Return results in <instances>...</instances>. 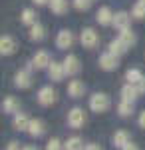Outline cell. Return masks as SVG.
I'll list each match as a JSON object with an SVG mask.
<instances>
[{"label":"cell","mask_w":145,"mask_h":150,"mask_svg":"<svg viewBox=\"0 0 145 150\" xmlns=\"http://www.w3.org/2000/svg\"><path fill=\"white\" fill-rule=\"evenodd\" d=\"M137 88H139V92H145V76H143V80L137 84Z\"/></svg>","instance_id":"836d02e7"},{"label":"cell","mask_w":145,"mask_h":150,"mask_svg":"<svg viewBox=\"0 0 145 150\" xmlns=\"http://www.w3.org/2000/svg\"><path fill=\"white\" fill-rule=\"evenodd\" d=\"M50 8L54 14H66L68 12V0H50Z\"/></svg>","instance_id":"ffe728a7"},{"label":"cell","mask_w":145,"mask_h":150,"mask_svg":"<svg viewBox=\"0 0 145 150\" xmlns=\"http://www.w3.org/2000/svg\"><path fill=\"white\" fill-rule=\"evenodd\" d=\"M52 62H50V54L46 52V50H40V52H36L32 58V66L34 68H46V66H50Z\"/></svg>","instance_id":"9c48e42d"},{"label":"cell","mask_w":145,"mask_h":150,"mask_svg":"<svg viewBox=\"0 0 145 150\" xmlns=\"http://www.w3.org/2000/svg\"><path fill=\"white\" fill-rule=\"evenodd\" d=\"M125 78H127L129 84H139L143 80V74H141V70H137V68H129L127 74H125Z\"/></svg>","instance_id":"603a6c76"},{"label":"cell","mask_w":145,"mask_h":150,"mask_svg":"<svg viewBox=\"0 0 145 150\" xmlns=\"http://www.w3.org/2000/svg\"><path fill=\"white\" fill-rule=\"evenodd\" d=\"M46 36V30H44V26H42V24H32V28H30V38H32V40H42V38H44Z\"/></svg>","instance_id":"cb8c5ba5"},{"label":"cell","mask_w":145,"mask_h":150,"mask_svg":"<svg viewBox=\"0 0 145 150\" xmlns=\"http://www.w3.org/2000/svg\"><path fill=\"white\" fill-rule=\"evenodd\" d=\"M84 148V144H82V140L78 136H74V138H68L66 142V150H82Z\"/></svg>","instance_id":"83f0119b"},{"label":"cell","mask_w":145,"mask_h":150,"mask_svg":"<svg viewBox=\"0 0 145 150\" xmlns=\"http://www.w3.org/2000/svg\"><path fill=\"white\" fill-rule=\"evenodd\" d=\"M139 126H141V128H145V110L141 112V114H139Z\"/></svg>","instance_id":"1f68e13d"},{"label":"cell","mask_w":145,"mask_h":150,"mask_svg":"<svg viewBox=\"0 0 145 150\" xmlns=\"http://www.w3.org/2000/svg\"><path fill=\"white\" fill-rule=\"evenodd\" d=\"M22 150H38V148H36V146H30V144H28V146H24Z\"/></svg>","instance_id":"8d00e7d4"},{"label":"cell","mask_w":145,"mask_h":150,"mask_svg":"<svg viewBox=\"0 0 145 150\" xmlns=\"http://www.w3.org/2000/svg\"><path fill=\"white\" fill-rule=\"evenodd\" d=\"M46 150H62V142H60L58 138L48 140V144H46Z\"/></svg>","instance_id":"f1b7e54d"},{"label":"cell","mask_w":145,"mask_h":150,"mask_svg":"<svg viewBox=\"0 0 145 150\" xmlns=\"http://www.w3.org/2000/svg\"><path fill=\"white\" fill-rule=\"evenodd\" d=\"M18 108H20V102H18V98H14V96H8V98L2 102V110L8 112V114L18 112Z\"/></svg>","instance_id":"ac0fdd59"},{"label":"cell","mask_w":145,"mask_h":150,"mask_svg":"<svg viewBox=\"0 0 145 150\" xmlns=\"http://www.w3.org/2000/svg\"><path fill=\"white\" fill-rule=\"evenodd\" d=\"M12 126L16 128V130H20V132H24V130L30 128V118L26 114H16L14 120H12Z\"/></svg>","instance_id":"2e32d148"},{"label":"cell","mask_w":145,"mask_h":150,"mask_svg":"<svg viewBox=\"0 0 145 150\" xmlns=\"http://www.w3.org/2000/svg\"><path fill=\"white\" fill-rule=\"evenodd\" d=\"M109 96L107 94H103V92H96L91 98H89V108L93 110V112H105L107 108H109Z\"/></svg>","instance_id":"6da1fadb"},{"label":"cell","mask_w":145,"mask_h":150,"mask_svg":"<svg viewBox=\"0 0 145 150\" xmlns=\"http://www.w3.org/2000/svg\"><path fill=\"white\" fill-rule=\"evenodd\" d=\"M117 110H119V114L121 116H129L133 112V102H129V100H121L119 106H117Z\"/></svg>","instance_id":"d4e9b609"},{"label":"cell","mask_w":145,"mask_h":150,"mask_svg":"<svg viewBox=\"0 0 145 150\" xmlns=\"http://www.w3.org/2000/svg\"><path fill=\"white\" fill-rule=\"evenodd\" d=\"M98 42H100V36L93 28H84L82 30V44L86 48H96Z\"/></svg>","instance_id":"3957f363"},{"label":"cell","mask_w":145,"mask_h":150,"mask_svg":"<svg viewBox=\"0 0 145 150\" xmlns=\"http://www.w3.org/2000/svg\"><path fill=\"white\" fill-rule=\"evenodd\" d=\"M0 52H2V56L14 54L16 52V40L12 36H2V40H0Z\"/></svg>","instance_id":"8992f818"},{"label":"cell","mask_w":145,"mask_h":150,"mask_svg":"<svg viewBox=\"0 0 145 150\" xmlns=\"http://www.w3.org/2000/svg\"><path fill=\"white\" fill-rule=\"evenodd\" d=\"M14 84L18 86V88H30V84H32V76H30V72L28 70H20L16 76H14Z\"/></svg>","instance_id":"4fadbf2b"},{"label":"cell","mask_w":145,"mask_h":150,"mask_svg":"<svg viewBox=\"0 0 145 150\" xmlns=\"http://www.w3.org/2000/svg\"><path fill=\"white\" fill-rule=\"evenodd\" d=\"M64 68H66V74H70V76L78 74V72H79V60H78V56L68 54L66 60H64Z\"/></svg>","instance_id":"ba28073f"},{"label":"cell","mask_w":145,"mask_h":150,"mask_svg":"<svg viewBox=\"0 0 145 150\" xmlns=\"http://www.w3.org/2000/svg\"><path fill=\"white\" fill-rule=\"evenodd\" d=\"M119 40H121L127 48H131L135 44V40H137V38H135V34L129 30V28H125V30H121V34H119Z\"/></svg>","instance_id":"44dd1931"},{"label":"cell","mask_w":145,"mask_h":150,"mask_svg":"<svg viewBox=\"0 0 145 150\" xmlns=\"http://www.w3.org/2000/svg\"><path fill=\"white\" fill-rule=\"evenodd\" d=\"M86 150H103L100 146V144H88V146H86Z\"/></svg>","instance_id":"d6a6232c"},{"label":"cell","mask_w":145,"mask_h":150,"mask_svg":"<svg viewBox=\"0 0 145 150\" xmlns=\"http://www.w3.org/2000/svg\"><path fill=\"white\" fill-rule=\"evenodd\" d=\"M139 2H145V0H139Z\"/></svg>","instance_id":"74e56055"},{"label":"cell","mask_w":145,"mask_h":150,"mask_svg":"<svg viewBox=\"0 0 145 150\" xmlns=\"http://www.w3.org/2000/svg\"><path fill=\"white\" fill-rule=\"evenodd\" d=\"M68 124L72 128H79L86 124V112L82 108H72L70 114H68Z\"/></svg>","instance_id":"7a4b0ae2"},{"label":"cell","mask_w":145,"mask_h":150,"mask_svg":"<svg viewBox=\"0 0 145 150\" xmlns=\"http://www.w3.org/2000/svg\"><path fill=\"white\" fill-rule=\"evenodd\" d=\"M74 44V34L70 30H60L56 38V46L58 48H70Z\"/></svg>","instance_id":"52a82bcc"},{"label":"cell","mask_w":145,"mask_h":150,"mask_svg":"<svg viewBox=\"0 0 145 150\" xmlns=\"http://www.w3.org/2000/svg\"><path fill=\"white\" fill-rule=\"evenodd\" d=\"M28 132L32 134V136H42L46 132V124L42 122V120H30V128H28Z\"/></svg>","instance_id":"d6986e66"},{"label":"cell","mask_w":145,"mask_h":150,"mask_svg":"<svg viewBox=\"0 0 145 150\" xmlns=\"http://www.w3.org/2000/svg\"><path fill=\"white\" fill-rule=\"evenodd\" d=\"M48 0H34V4H38V6H42V4H46Z\"/></svg>","instance_id":"d590c367"},{"label":"cell","mask_w":145,"mask_h":150,"mask_svg":"<svg viewBox=\"0 0 145 150\" xmlns=\"http://www.w3.org/2000/svg\"><path fill=\"white\" fill-rule=\"evenodd\" d=\"M38 102L42 104V106H50V104L56 102V90L52 88V86H44V88H40V92H38Z\"/></svg>","instance_id":"277c9868"},{"label":"cell","mask_w":145,"mask_h":150,"mask_svg":"<svg viewBox=\"0 0 145 150\" xmlns=\"http://www.w3.org/2000/svg\"><path fill=\"white\" fill-rule=\"evenodd\" d=\"M113 16H115V14H112V8H109V6H103V8L98 10L96 20H98L101 26H107V24H113Z\"/></svg>","instance_id":"30bf717a"},{"label":"cell","mask_w":145,"mask_h":150,"mask_svg":"<svg viewBox=\"0 0 145 150\" xmlns=\"http://www.w3.org/2000/svg\"><path fill=\"white\" fill-rule=\"evenodd\" d=\"M129 142H131V136H129V132H127V130H117V132L113 134V144H115L117 148L127 146Z\"/></svg>","instance_id":"5bb4252c"},{"label":"cell","mask_w":145,"mask_h":150,"mask_svg":"<svg viewBox=\"0 0 145 150\" xmlns=\"http://www.w3.org/2000/svg\"><path fill=\"white\" fill-rule=\"evenodd\" d=\"M6 150H20V144H18V142H10V144L6 146Z\"/></svg>","instance_id":"4dcf8cb0"},{"label":"cell","mask_w":145,"mask_h":150,"mask_svg":"<svg viewBox=\"0 0 145 150\" xmlns=\"http://www.w3.org/2000/svg\"><path fill=\"white\" fill-rule=\"evenodd\" d=\"M113 26L119 28V30H125V28L129 26V14H127V12H117V14L113 16Z\"/></svg>","instance_id":"e0dca14e"},{"label":"cell","mask_w":145,"mask_h":150,"mask_svg":"<svg viewBox=\"0 0 145 150\" xmlns=\"http://www.w3.org/2000/svg\"><path fill=\"white\" fill-rule=\"evenodd\" d=\"M84 92H86V84L82 80H72L68 84V94L72 98H79V96H84Z\"/></svg>","instance_id":"7c38bea8"},{"label":"cell","mask_w":145,"mask_h":150,"mask_svg":"<svg viewBox=\"0 0 145 150\" xmlns=\"http://www.w3.org/2000/svg\"><path fill=\"white\" fill-rule=\"evenodd\" d=\"M119 66V56H115L112 52H105L100 56V68L103 70H115Z\"/></svg>","instance_id":"5b68a950"},{"label":"cell","mask_w":145,"mask_h":150,"mask_svg":"<svg viewBox=\"0 0 145 150\" xmlns=\"http://www.w3.org/2000/svg\"><path fill=\"white\" fill-rule=\"evenodd\" d=\"M121 150H139V148H137L135 144H131V142H129V144H127V146H123Z\"/></svg>","instance_id":"e575fe53"},{"label":"cell","mask_w":145,"mask_h":150,"mask_svg":"<svg viewBox=\"0 0 145 150\" xmlns=\"http://www.w3.org/2000/svg\"><path fill=\"white\" fill-rule=\"evenodd\" d=\"M109 52H112V54H115V56H121V54H125V52H127V46H125L121 40L117 38V40L109 42Z\"/></svg>","instance_id":"7402d4cb"},{"label":"cell","mask_w":145,"mask_h":150,"mask_svg":"<svg viewBox=\"0 0 145 150\" xmlns=\"http://www.w3.org/2000/svg\"><path fill=\"white\" fill-rule=\"evenodd\" d=\"M22 22L24 24H36V12L32 10V8H26V10L22 12Z\"/></svg>","instance_id":"484cf974"},{"label":"cell","mask_w":145,"mask_h":150,"mask_svg":"<svg viewBox=\"0 0 145 150\" xmlns=\"http://www.w3.org/2000/svg\"><path fill=\"white\" fill-rule=\"evenodd\" d=\"M131 14H133V18H137V20L145 18V2H137L133 6V10H131Z\"/></svg>","instance_id":"4316f807"},{"label":"cell","mask_w":145,"mask_h":150,"mask_svg":"<svg viewBox=\"0 0 145 150\" xmlns=\"http://www.w3.org/2000/svg\"><path fill=\"white\" fill-rule=\"evenodd\" d=\"M48 74H50L52 80L60 82L64 78V74H66V68H64V64H60V62H52V64L48 66Z\"/></svg>","instance_id":"8fae6325"},{"label":"cell","mask_w":145,"mask_h":150,"mask_svg":"<svg viewBox=\"0 0 145 150\" xmlns=\"http://www.w3.org/2000/svg\"><path fill=\"white\" fill-rule=\"evenodd\" d=\"M137 94H139V88H137V84H127V86H123V88H121V98H123V100L135 102Z\"/></svg>","instance_id":"9a60e30c"},{"label":"cell","mask_w":145,"mask_h":150,"mask_svg":"<svg viewBox=\"0 0 145 150\" xmlns=\"http://www.w3.org/2000/svg\"><path fill=\"white\" fill-rule=\"evenodd\" d=\"M89 4H91V0H74V6L78 10H88Z\"/></svg>","instance_id":"f546056e"}]
</instances>
